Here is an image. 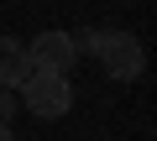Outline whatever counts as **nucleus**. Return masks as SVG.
Returning a JSON list of instances; mask_svg holds the SVG:
<instances>
[{
    "label": "nucleus",
    "mask_w": 157,
    "mask_h": 141,
    "mask_svg": "<svg viewBox=\"0 0 157 141\" xmlns=\"http://www.w3.org/2000/svg\"><path fill=\"white\" fill-rule=\"evenodd\" d=\"M16 99L32 110V115H42V120H58V115H68V105H73V84H68V73H52V68H26V79L16 84Z\"/></svg>",
    "instance_id": "f257e3e1"
},
{
    "label": "nucleus",
    "mask_w": 157,
    "mask_h": 141,
    "mask_svg": "<svg viewBox=\"0 0 157 141\" xmlns=\"http://www.w3.org/2000/svg\"><path fill=\"white\" fill-rule=\"evenodd\" d=\"M94 58H100V68H105L115 84H131L141 68H147V52H141V42L131 32H105L100 47H94Z\"/></svg>",
    "instance_id": "f03ea898"
},
{
    "label": "nucleus",
    "mask_w": 157,
    "mask_h": 141,
    "mask_svg": "<svg viewBox=\"0 0 157 141\" xmlns=\"http://www.w3.org/2000/svg\"><path fill=\"white\" fill-rule=\"evenodd\" d=\"M26 58H32L37 68L68 73V68H73V58H78V47H73V32H58V26H47L37 42H26Z\"/></svg>",
    "instance_id": "7ed1b4c3"
},
{
    "label": "nucleus",
    "mask_w": 157,
    "mask_h": 141,
    "mask_svg": "<svg viewBox=\"0 0 157 141\" xmlns=\"http://www.w3.org/2000/svg\"><path fill=\"white\" fill-rule=\"evenodd\" d=\"M26 68H32V58H26V42H16V37H0V89H16V84L26 79Z\"/></svg>",
    "instance_id": "20e7f679"
},
{
    "label": "nucleus",
    "mask_w": 157,
    "mask_h": 141,
    "mask_svg": "<svg viewBox=\"0 0 157 141\" xmlns=\"http://www.w3.org/2000/svg\"><path fill=\"white\" fill-rule=\"evenodd\" d=\"M11 115H16V94H11V89H0V125H6Z\"/></svg>",
    "instance_id": "39448f33"
},
{
    "label": "nucleus",
    "mask_w": 157,
    "mask_h": 141,
    "mask_svg": "<svg viewBox=\"0 0 157 141\" xmlns=\"http://www.w3.org/2000/svg\"><path fill=\"white\" fill-rule=\"evenodd\" d=\"M0 141H16V136H11V131H6V125H0Z\"/></svg>",
    "instance_id": "423d86ee"
}]
</instances>
